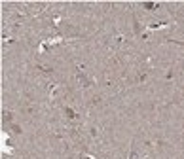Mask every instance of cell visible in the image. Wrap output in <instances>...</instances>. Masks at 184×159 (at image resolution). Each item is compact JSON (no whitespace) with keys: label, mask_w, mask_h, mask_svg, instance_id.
<instances>
[{"label":"cell","mask_w":184,"mask_h":159,"mask_svg":"<svg viewBox=\"0 0 184 159\" xmlns=\"http://www.w3.org/2000/svg\"><path fill=\"white\" fill-rule=\"evenodd\" d=\"M143 6H144V8H148V10L156 8V4H152V2H143Z\"/></svg>","instance_id":"cell-5"},{"label":"cell","mask_w":184,"mask_h":159,"mask_svg":"<svg viewBox=\"0 0 184 159\" xmlns=\"http://www.w3.org/2000/svg\"><path fill=\"white\" fill-rule=\"evenodd\" d=\"M129 159H139V155H137V150H135V148H131V155H129Z\"/></svg>","instance_id":"cell-4"},{"label":"cell","mask_w":184,"mask_h":159,"mask_svg":"<svg viewBox=\"0 0 184 159\" xmlns=\"http://www.w3.org/2000/svg\"><path fill=\"white\" fill-rule=\"evenodd\" d=\"M78 78L82 80V83H84V87H85V85H89V82H87V78H85V76H84L82 72H78Z\"/></svg>","instance_id":"cell-2"},{"label":"cell","mask_w":184,"mask_h":159,"mask_svg":"<svg viewBox=\"0 0 184 159\" xmlns=\"http://www.w3.org/2000/svg\"><path fill=\"white\" fill-rule=\"evenodd\" d=\"M169 42H173V44H178V45H184V42H178V40H169Z\"/></svg>","instance_id":"cell-6"},{"label":"cell","mask_w":184,"mask_h":159,"mask_svg":"<svg viewBox=\"0 0 184 159\" xmlns=\"http://www.w3.org/2000/svg\"><path fill=\"white\" fill-rule=\"evenodd\" d=\"M63 110H65V114H66V116H68V118H70V119H74V118L78 116V114H76V112H74L72 108H68V106H65Z\"/></svg>","instance_id":"cell-1"},{"label":"cell","mask_w":184,"mask_h":159,"mask_svg":"<svg viewBox=\"0 0 184 159\" xmlns=\"http://www.w3.org/2000/svg\"><path fill=\"white\" fill-rule=\"evenodd\" d=\"M2 116H4V123H10V121H12V114H10V112H4Z\"/></svg>","instance_id":"cell-3"}]
</instances>
